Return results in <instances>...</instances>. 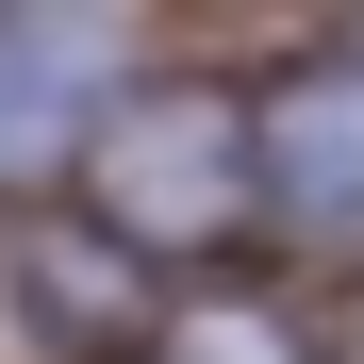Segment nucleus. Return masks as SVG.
Listing matches in <instances>:
<instances>
[{"instance_id": "1", "label": "nucleus", "mask_w": 364, "mask_h": 364, "mask_svg": "<svg viewBox=\"0 0 364 364\" xmlns=\"http://www.w3.org/2000/svg\"><path fill=\"white\" fill-rule=\"evenodd\" d=\"M83 83H100V17H0V166H50L83 133Z\"/></svg>"}, {"instance_id": "2", "label": "nucleus", "mask_w": 364, "mask_h": 364, "mask_svg": "<svg viewBox=\"0 0 364 364\" xmlns=\"http://www.w3.org/2000/svg\"><path fill=\"white\" fill-rule=\"evenodd\" d=\"M282 182H298V199H364V83L282 100Z\"/></svg>"}, {"instance_id": "3", "label": "nucleus", "mask_w": 364, "mask_h": 364, "mask_svg": "<svg viewBox=\"0 0 364 364\" xmlns=\"http://www.w3.org/2000/svg\"><path fill=\"white\" fill-rule=\"evenodd\" d=\"M166 364H298V348H282V331H265V315H199V331H182V348H166Z\"/></svg>"}]
</instances>
